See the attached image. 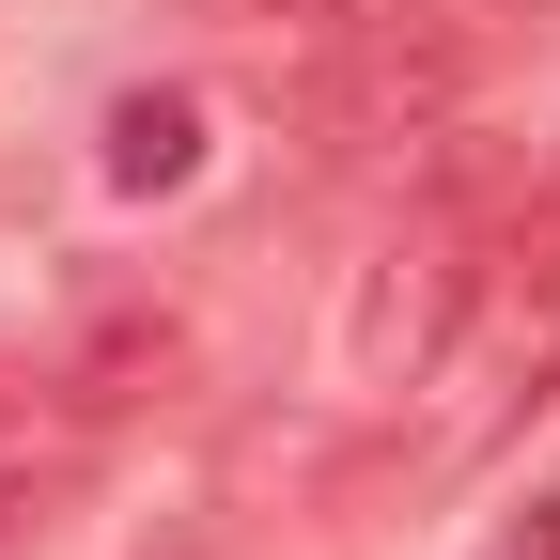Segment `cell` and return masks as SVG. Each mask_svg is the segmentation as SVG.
Returning <instances> with one entry per match:
<instances>
[{
  "label": "cell",
  "instance_id": "3957f363",
  "mask_svg": "<svg viewBox=\"0 0 560 560\" xmlns=\"http://www.w3.org/2000/svg\"><path fill=\"white\" fill-rule=\"evenodd\" d=\"M452 312H467V265L420 234V249H389L359 296H342V374L359 389H405V374H436V342H452Z\"/></svg>",
  "mask_w": 560,
  "mask_h": 560
},
{
  "label": "cell",
  "instance_id": "7a4b0ae2",
  "mask_svg": "<svg viewBox=\"0 0 560 560\" xmlns=\"http://www.w3.org/2000/svg\"><path fill=\"white\" fill-rule=\"evenodd\" d=\"M94 436H109V420L62 389V374H0V545H32L47 514H79Z\"/></svg>",
  "mask_w": 560,
  "mask_h": 560
},
{
  "label": "cell",
  "instance_id": "277c9868",
  "mask_svg": "<svg viewBox=\"0 0 560 560\" xmlns=\"http://www.w3.org/2000/svg\"><path fill=\"white\" fill-rule=\"evenodd\" d=\"M172 374H187V327H172V312H109L79 359H62V389H79L94 420H125L140 389H172Z\"/></svg>",
  "mask_w": 560,
  "mask_h": 560
},
{
  "label": "cell",
  "instance_id": "52a82bcc",
  "mask_svg": "<svg viewBox=\"0 0 560 560\" xmlns=\"http://www.w3.org/2000/svg\"><path fill=\"white\" fill-rule=\"evenodd\" d=\"M249 16H280V32H359L374 0H249Z\"/></svg>",
  "mask_w": 560,
  "mask_h": 560
},
{
  "label": "cell",
  "instance_id": "8992f818",
  "mask_svg": "<svg viewBox=\"0 0 560 560\" xmlns=\"http://www.w3.org/2000/svg\"><path fill=\"white\" fill-rule=\"evenodd\" d=\"M482 560H560V499H529V514H514L499 545H482Z\"/></svg>",
  "mask_w": 560,
  "mask_h": 560
},
{
  "label": "cell",
  "instance_id": "5b68a950",
  "mask_svg": "<svg viewBox=\"0 0 560 560\" xmlns=\"http://www.w3.org/2000/svg\"><path fill=\"white\" fill-rule=\"evenodd\" d=\"M187 172H202V94H172V79L125 94L109 109V187H187Z\"/></svg>",
  "mask_w": 560,
  "mask_h": 560
},
{
  "label": "cell",
  "instance_id": "6da1fadb",
  "mask_svg": "<svg viewBox=\"0 0 560 560\" xmlns=\"http://www.w3.org/2000/svg\"><path fill=\"white\" fill-rule=\"evenodd\" d=\"M482 79V32L452 16V0H374L359 32H342V62H327V140H420L452 94Z\"/></svg>",
  "mask_w": 560,
  "mask_h": 560
}]
</instances>
